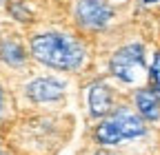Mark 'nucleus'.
<instances>
[{"label":"nucleus","mask_w":160,"mask_h":155,"mask_svg":"<svg viewBox=\"0 0 160 155\" xmlns=\"http://www.w3.org/2000/svg\"><path fill=\"white\" fill-rule=\"evenodd\" d=\"M31 53L40 62L56 69H76L82 62V47L73 38L60 33H42L31 40Z\"/></svg>","instance_id":"1"},{"label":"nucleus","mask_w":160,"mask_h":155,"mask_svg":"<svg viewBox=\"0 0 160 155\" xmlns=\"http://www.w3.org/2000/svg\"><path fill=\"white\" fill-rule=\"evenodd\" d=\"M149 82H151V91L160 100V53L153 55V64H151V71H149Z\"/></svg>","instance_id":"9"},{"label":"nucleus","mask_w":160,"mask_h":155,"mask_svg":"<svg viewBox=\"0 0 160 155\" xmlns=\"http://www.w3.org/2000/svg\"><path fill=\"white\" fill-rule=\"evenodd\" d=\"M0 104H2V93H0Z\"/></svg>","instance_id":"11"},{"label":"nucleus","mask_w":160,"mask_h":155,"mask_svg":"<svg viewBox=\"0 0 160 155\" xmlns=\"http://www.w3.org/2000/svg\"><path fill=\"white\" fill-rule=\"evenodd\" d=\"M76 16L82 27L87 29H102L111 20V7L105 0H80V5L76 9Z\"/></svg>","instance_id":"4"},{"label":"nucleus","mask_w":160,"mask_h":155,"mask_svg":"<svg viewBox=\"0 0 160 155\" xmlns=\"http://www.w3.org/2000/svg\"><path fill=\"white\" fill-rule=\"evenodd\" d=\"M0 58H2L5 62H9V64H20V62H25V51H22V47L18 42L5 40L0 45Z\"/></svg>","instance_id":"8"},{"label":"nucleus","mask_w":160,"mask_h":155,"mask_svg":"<svg viewBox=\"0 0 160 155\" xmlns=\"http://www.w3.org/2000/svg\"><path fill=\"white\" fill-rule=\"evenodd\" d=\"M27 93L36 102H51V100H58L65 93V84L53 80V78H40V80H33L27 87Z\"/></svg>","instance_id":"5"},{"label":"nucleus","mask_w":160,"mask_h":155,"mask_svg":"<svg viewBox=\"0 0 160 155\" xmlns=\"http://www.w3.org/2000/svg\"><path fill=\"white\" fill-rule=\"evenodd\" d=\"M136 106L140 115L147 120H158L160 118V100L151 89H140L136 93Z\"/></svg>","instance_id":"7"},{"label":"nucleus","mask_w":160,"mask_h":155,"mask_svg":"<svg viewBox=\"0 0 160 155\" xmlns=\"http://www.w3.org/2000/svg\"><path fill=\"white\" fill-rule=\"evenodd\" d=\"M98 155H109V153H98Z\"/></svg>","instance_id":"12"},{"label":"nucleus","mask_w":160,"mask_h":155,"mask_svg":"<svg viewBox=\"0 0 160 155\" xmlns=\"http://www.w3.org/2000/svg\"><path fill=\"white\" fill-rule=\"evenodd\" d=\"M0 155H5V153H0Z\"/></svg>","instance_id":"13"},{"label":"nucleus","mask_w":160,"mask_h":155,"mask_svg":"<svg viewBox=\"0 0 160 155\" xmlns=\"http://www.w3.org/2000/svg\"><path fill=\"white\" fill-rule=\"evenodd\" d=\"M142 2H156V0H142Z\"/></svg>","instance_id":"10"},{"label":"nucleus","mask_w":160,"mask_h":155,"mask_svg":"<svg viewBox=\"0 0 160 155\" xmlns=\"http://www.w3.org/2000/svg\"><path fill=\"white\" fill-rule=\"evenodd\" d=\"M145 67V49L140 45L122 47L111 58V73L122 82H136Z\"/></svg>","instance_id":"3"},{"label":"nucleus","mask_w":160,"mask_h":155,"mask_svg":"<svg viewBox=\"0 0 160 155\" xmlns=\"http://www.w3.org/2000/svg\"><path fill=\"white\" fill-rule=\"evenodd\" d=\"M145 133V124L129 109H120L96 129V140L100 144H118L122 140H131Z\"/></svg>","instance_id":"2"},{"label":"nucleus","mask_w":160,"mask_h":155,"mask_svg":"<svg viewBox=\"0 0 160 155\" xmlns=\"http://www.w3.org/2000/svg\"><path fill=\"white\" fill-rule=\"evenodd\" d=\"M113 104V95H111V89L102 82H96L91 84L89 89V106H91V113L93 115H105L109 113Z\"/></svg>","instance_id":"6"}]
</instances>
